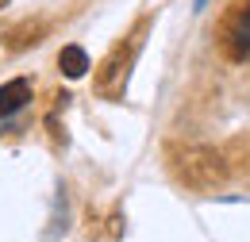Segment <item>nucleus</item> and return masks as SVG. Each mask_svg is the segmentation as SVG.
<instances>
[{
    "mask_svg": "<svg viewBox=\"0 0 250 242\" xmlns=\"http://www.w3.org/2000/svg\"><path fill=\"white\" fill-rule=\"evenodd\" d=\"M169 161H173L177 181H185L188 188L212 192L219 184H227V161H223V154L212 150V146H173V150H169Z\"/></svg>",
    "mask_w": 250,
    "mask_h": 242,
    "instance_id": "1",
    "label": "nucleus"
},
{
    "mask_svg": "<svg viewBox=\"0 0 250 242\" xmlns=\"http://www.w3.org/2000/svg\"><path fill=\"white\" fill-rule=\"evenodd\" d=\"M143 27L146 23H139V31L127 39V46L120 42L108 58H104V65H100V73H96V92L100 96H108V100H120L127 92V77H131V65H135V58H139V50H143Z\"/></svg>",
    "mask_w": 250,
    "mask_h": 242,
    "instance_id": "2",
    "label": "nucleus"
},
{
    "mask_svg": "<svg viewBox=\"0 0 250 242\" xmlns=\"http://www.w3.org/2000/svg\"><path fill=\"white\" fill-rule=\"evenodd\" d=\"M223 54L231 61H250V4L235 8L223 23Z\"/></svg>",
    "mask_w": 250,
    "mask_h": 242,
    "instance_id": "3",
    "label": "nucleus"
},
{
    "mask_svg": "<svg viewBox=\"0 0 250 242\" xmlns=\"http://www.w3.org/2000/svg\"><path fill=\"white\" fill-rule=\"evenodd\" d=\"M27 100H31V81L27 77H16V81L0 85V120H8L20 108H27Z\"/></svg>",
    "mask_w": 250,
    "mask_h": 242,
    "instance_id": "4",
    "label": "nucleus"
},
{
    "mask_svg": "<svg viewBox=\"0 0 250 242\" xmlns=\"http://www.w3.org/2000/svg\"><path fill=\"white\" fill-rule=\"evenodd\" d=\"M58 65H62V73L69 81H77V77H85V69H89V54H85L81 46H62Z\"/></svg>",
    "mask_w": 250,
    "mask_h": 242,
    "instance_id": "5",
    "label": "nucleus"
},
{
    "mask_svg": "<svg viewBox=\"0 0 250 242\" xmlns=\"http://www.w3.org/2000/svg\"><path fill=\"white\" fill-rule=\"evenodd\" d=\"M192 8H196V12H204V8H208V0H192Z\"/></svg>",
    "mask_w": 250,
    "mask_h": 242,
    "instance_id": "6",
    "label": "nucleus"
},
{
    "mask_svg": "<svg viewBox=\"0 0 250 242\" xmlns=\"http://www.w3.org/2000/svg\"><path fill=\"white\" fill-rule=\"evenodd\" d=\"M4 4H8V0H0V8H4Z\"/></svg>",
    "mask_w": 250,
    "mask_h": 242,
    "instance_id": "7",
    "label": "nucleus"
}]
</instances>
